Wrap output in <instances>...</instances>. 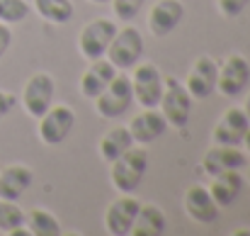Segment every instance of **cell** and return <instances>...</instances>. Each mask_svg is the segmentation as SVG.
<instances>
[{
  "label": "cell",
  "mask_w": 250,
  "mask_h": 236,
  "mask_svg": "<svg viewBox=\"0 0 250 236\" xmlns=\"http://www.w3.org/2000/svg\"><path fill=\"white\" fill-rule=\"evenodd\" d=\"M148 151L144 146H131L129 151H124L117 161H112L109 165V180L119 192H136L139 185L144 183V175L148 170Z\"/></svg>",
  "instance_id": "cell-1"
},
{
  "label": "cell",
  "mask_w": 250,
  "mask_h": 236,
  "mask_svg": "<svg viewBox=\"0 0 250 236\" xmlns=\"http://www.w3.org/2000/svg\"><path fill=\"white\" fill-rule=\"evenodd\" d=\"M131 102H134L131 78L126 71H117V76L109 80V85L95 97V110L104 119H117L131 107Z\"/></svg>",
  "instance_id": "cell-2"
},
{
  "label": "cell",
  "mask_w": 250,
  "mask_h": 236,
  "mask_svg": "<svg viewBox=\"0 0 250 236\" xmlns=\"http://www.w3.org/2000/svg\"><path fill=\"white\" fill-rule=\"evenodd\" d=\"M158 107L170 127H175V129L187 127L189 115H192V95L187 93L185 83H180L175 76L163 78V95H161Z\"/></svg>",
  "instance_id": "cell-3"
},
{
  "label": "cell",
  "mask_w": 250,
  "mask_h": 236,
  "mask_svg": "<svg viewBox=\"0 0 250 236\" xmlns=\"http://www.w3.org/2000/svg\"><path fill=\"white\" fill-rule=\"evenodd\" d=\"M104 56L119 71L134 69L141 61V56H144V37H141V32L136 27H131V24L124 27V29H117L114 37H112V42H109V47H107V54Z\"/></svg>",
  "instance_id": "cell-4"
},
{
  "label": "cell",
  "mask_w": 250,
  "mask_h": 236,
  "mask_svg": "<svg viewBox=\"0 0 250 236\" xmlns=\"http://www.w3.org/2000/svg\"><path fill=\"white\" fill-rule=\"evenodd\" d=\"M73 127H76V112H73V107H68V105H51L39 117L37 134H39L42 144L59 146V144H63L71 137Z\"/></svg>",
  "instance_id": "cell-5"
},
{
  "label": "cell",
  "mask_w": 250,
  "mask_h": 236,
  "mask_svg": "<svg viewBox=\"0 0 250 236\" xmlns=\"http://www.w3.org/2000/svg\"><path fill=\"white\" fill-rule=\"evenodd\" d=\"M119 27L114 24V20L109 17H95L87 24H83L81 34H78V51L81 56L92 61V59H102L107 54V47L114 37Z\"/></svg>",
  "instance_id": "cell-6"
},
{
  "label": "cell",
  "mask_w": 250,
  "mask_h": 236,
  "mask_svg": "<svg viewBox=\"0 0 250 236\" xmlns=\"http://www.w3.org/2000/svg\"><path fill=\"white\" fill-rule=\"evenodd\" d=\"M131 90H134V102L141 107H158L161 95H163V76L156 64H136L131 69Z\"/></svg>",
  "instance_id": "cell-7"
},
{
  "label": "cell",
  "mask_w": 250,
  "mask_h": 236,
  "mask_svg": "<svg viewBox=\"0 0 250 236\" xmlns=\"http://www.w3.org/2000/svg\"><path fill=\"white\" fill-rule=\"evenodd\" d=\"M54 93H56V80L49 73H34L24 83L22 90V107L29 117L39 119L51 105H54Z\"/></svg>",
  "instance_id": "cell-8"
},
{
  "label": "cell",
  "mask_w": 250,
  "mask_h": 236,
  "mask_svg": "<svg viewBox=\"0 0 250 236\" xmlns=\"http://www.w3.org/2000/svg\"><path fill=\"white\" fill-rule=\"evenodd\" d=\"M250 83V64L246 56L231 54L219 64V76H216V90L224 97H238Z\"/></svg>",
  "instance_id": "cell-9"
},
{
  "label": "cell",
  "mask_w": 250,
  "mask_h": 236,
  "mask_svg": "<svg viewBox=\"0 0 250 236\" xmlns=\"http://www.w3.org/2000/svg\"><path fill=\"white\" fill-rule=\"evenodd\" d=\"M141 202L134 197V192H119V197H114L109 202V207L104 210V229L112 236H129L136 212H139Z\"/></svg>",
  "instance_id": "cell-10"
},
{
  "label": "cell",
  "mask_w": 250,
  "mask_h": 236,
  "mask_svg": "<svg viewBox=\"0 0 250 236\" xmlns=\"http://www.w3.org/2000/svg\"><path fill=\"white\" fill-rule=\"evenodd\" d=\"M216 76H219V64L211 56H197L185 80V88L192 95V100H207L216 90Z\"/></svg>",
  "instance_id": "cell-11"
},
{
  "label": "cell",
  "mask_w": 250,
  "mask_h": 236,
  "mask_svg": "<svg viewBox=\"0 0 250 236\" xmlns=\"http://www.w3.org/2000/svg\"><path fill=\"white\" fill-rule=\"evenodd\" d=\"M248 129H250V122L246 117V112H243V107H229L219 117V122H216V127L211 132V144L241 146V142H243Z\"/></svg>",
  "instance_id": "cell-12"
},
{
  "label": "cell",
  "mask_w": 250,
  "mask_h": 236,
  "mask_svg": "<svg viewBox=\"0 0 250 236\" xmlns=\"http://www.w3.org/2000/svg\"><path fill=\"white\" fill-rule=\"evenodd\" d=\"M182 17H185L182 0H158V2H153V7L148 12V32L156 39H163L177 29Z\"/></svg>",
  "instance_id": "cell-13"
},
{
  "label": "cell",
  "mask_w": 250,
  "mask_h": 236,
  "mask_svg": "<svg viewBox=\"0 0 250 236\" xmlns=\"http://www.w3.org/2000/svg\"><path fill=\"white\" fill-rule=\"evenodd\" d=\"M182 207L187 212L189 219H194L197 224H211L219 217V205L214 202L211 192L207 185H189L185 197H182Z\"/></svg>",
  "instance_id": "cell-14"
},
{
  "label": "cell",
  "mask_w": 250,
  "mask_h": 236,
  "mask_svg": "<svg viewBox=\"0 0 250 236\" xmlns=\"http://www.w3.org/2000/svg\"><path fill=\"white\" fill-rule=\"evenodd\" d=\"M166 129H167V122L158 107H144L129 122V132L134 137V144H141V146H146V144L156 142L158 137H163Z\"/></svg>",
  "instance_id": "cell-15"
},
{
  "label": "cell",
  "mask_w": 250,
  "mask_h": 236,
  "mask_svg": "<svg viewBox=\"0 0 250 236\" xmlns=\"http://www.w3.org/2000/svg\"><path fill=\"white\" fill-rule=\"evenodd\" d=\"M117 71L119 69H114V64L107 56L92 59L90 66L85 69L83 76H81V95H83L85 100H95L109 85V80L117 76Z\"/></svg>",
  "instance_id": "cell-16"
},
{
  "label": "cell",
  "mask_w": 250,
  "mask_h": 236,
  "mask_svg": "<svg viewBox=\"0 0 250 236\" xmlns=\"http://www.w3.org/2000/svg\"><path fill=\"white\" fill-rule=\"evenodd\" d=\"M246 151H241L238 146H219L214 144L204 158H202V170L207 175H216L221 170H241L246 168Z\"/></svg>",
  "instance_id": "cell-17"
},
{
  "label": "cell",
  "mask_w": 250,
  "mask_h": 236,
  "mask_svg": "<svg viewBox=\"0 0 250 236\" xmlns=\"http://www.w3.org/2000/svg\"><path fill=\"white\" fill-rule=\"evenodd\" d=\"M34 173L24 163H12L0 170V200H12L17 202L32 185Z\"/></svg>",
  "instance_id": "cell-18"
},
{
  "label": "cell",
  "mask_w": 250,
  "mask_h": 236,
  "mask_svg": "<svg viewBox=\"0 0 250 236\" xmlns=\"http://www.w3.org/2000/svg\"><path fill=\"white\" fill-rule=\"evenodd\" d=\"M243 185H246V178L241 170H221L211 175L209 192L219 207H229L238 200V195L243 192Z\"/></svg>",
  "instance_id": "cell-19"
},
{
  "label": "cell",
  "mask_w": 250,
  "mask_h": 236,
  "mask_svg": "<svg viewBox=\"0 0 250 236\" xmlns=\"http://www.w3.org/2000/svg\"><path fill=\"white\" fill-rule=\"evenodd\" d=\"M167 232V217L158 205H144L136 212L131 236H163Z\"/></svg>",
  "instance_id": "cell-20"
},
{
  "label": "cell",
  "mask_w": 250,
  "mask_h": 236,
  "mask_svg": "<svg viewBox=\"0 0 250 236\" xmlns=\"http://www.w3.org/2000/svg\"><path fill=\"white\" fill-rule=\"evenodd\" d=\"M131 146H134V137H131L129 127H114V129L102 134V139L97 144V151H100V158L104 163H112L124 151H129Z\"/></svg>",
  "instance_id": "cell-21"
},
{
  "label": "cell",
  "mask_w": 250,
  "mask_h": 236,
  "mask_svg": "<svg viewBox=\"0 0 250 236\" xmlns=\"http://www.w3.org/2000/svg\"><path fill=\"white\" fill-rule=\"evenodd\" d=\"M34 12L51 24H66L73 20L76 7L71 0H34Z\"/></svg>",
  "instance_id": "cell-22"
},
{
  "label": "cell",
  "mask_w": 250,
  "mask_h": 236,
  "mask_svg": "<svg viewBox=\"0 0 250 236\" xmlns=\"http://www.w3.org/2000/svg\"><path fill=\"white\" fill-rule=\"evenodd\" d=\"M24 224H27L29 234H34V236H59L61 234V222H59V217L51 214V212L44 210V207H34V210L27 214Z\"/></svg>",
  "instance_id": "cell-23"
},
{
  "label": "cell",
  "mask_w": 250,
  "mask_h": 236,
  "mask_svg": "<svg viewBox=\"0 0 250 236\" xmlns=\"http://www.w3.org/2000/svg\"><path fill=\"white\" fill-rule=\"evenodd\" d=\"M27 219V214L20 210V205H15L12 200H0V232L2 234H12L17 227H22Z\"/></svg>",
  "instance_id": "cell-24"
},
{
  "label": "cell",
  "mask_w": 250,
  "mask_h": 236,
  "mask_svg": "<svg viewBox=\"0 0 250 236\" xmlns=\"http://www.w3.org/2000/svg\"><path fill=\"white\" fill-rule=\"evenodd\" d=\"M29 12H32V5L27 0H0V22L5 24H17L27 20Z\"/></svg>",
  "instance_id": "cell-25"
},
{
  "label": "cell",
  "mask_w": 250,
  "mask_h": 236,
  "mask_svg": "<svg viewBox=\"0 0 250 236\" xmlns=\"http://www.w3.org/2000/svg\"><path fill=\"white\" fill-rule=\"evenodd\" d=\"M144 5H146V0H112V12L117 20L131 22L144 10Z\"/></svg>",
  "instance_id": "cell-26"
},
{
  "label": "cell",
  "mask_w": 250,
  "mask_h": 236,
  "mask_svg": "<svg viewBox=\"0 0 250 236\" xmlns=\"http://www.w3.org/2000/svg\"><path fill=\"white\" fill-rule=\"evenodd\" d=\"M250 0H216V5H219V12L224 15V17H238L246 7H248Z\"/></svg>",
  "instance_id": "cell-27"
},
{
  "label": "cell",
  "mask_w": 250,
  "mask_h": 236,
  "mask_svg": "<svg viewBox=\"0 0 250 236\" xmlns=\"http://www.w3.org/2000/svg\"><path fill=\"white\" fill-rule=\"evenodd\" d=\"M15 105H17V97H15L12 93H7V90H0V122L12 112Z\"/></svg>",
  "instance_id": "cell-28"
},
{
  "label": "cell",
  "mask_w": 250,
  "mask_h": 236,
  "mask_svg": "<svg viewBox=\"0 0 250 236\" xmlns=\"http://www.w3.org/2000/svg\"><path fill=\"white\" fill-rule=\"evenodd\" d=\"M10 47H12V29H10V24L0 22V59L7 54Z\"/></svg>",
  "instance_id": "cell-29"
},
{
  "label": "cell",
  "mask_w": 250,
  "mask_h": 236,
  "mask_svg": "<svg viewBox=\"0 0 250 236\" xmlns=\"http://www.w3.org/2000/svg\"><path fill=\"white\" fill-rule=\"evenodd\" d=\"M241 144L246 146V154H248V156H250V129H248V132H246V137H243V142H241Z\"/></svg>",
  "instance_id": "cell-30"
},
{
  "label": "cell",
  "mask_w": 250,
  "mask_h": 236,
  "mask_svg": "<svg viewBox=\"0 0 250 236\" xmlns=\"http://www.w3.org/2000/svg\"><path fill=\"white\" fill-rule=\"evenodd\" d=\"M243 112H246V117H248V122H250V93H248V97H246V105H243Z\"/></svg>",
  "instance_id": "cell-31"
},
{
  "label": "cell",
  "mask_w": 250,
  "mask_h": 236,
  "mask_svg": "<svg viewBox=\"0 0 250 236\" xmlns=\"http://www.w3.org/2000/svg\"><path fill=\"white\" fill-rule=\"evenodd\" d=\"M87 2H95V5H107V2H112V0H87Z\"/></svg>",
  "instance_id": "cell-32"
},
{
  "label": "cell",
  "mask_w": 250,
  "mask_h": 236,
  "mask_svg": "<svg viewBox=\"0 0 250 236\" xmlns=\"http://www.w3.org/2000/svg\"><path fill=\"white\" fill-rule=\"evenodd\" d=\"M246 180L250 183V165H248V170H246Z\"/></svg>",
  "instance_id": "cell-33"
}]
</instances>
